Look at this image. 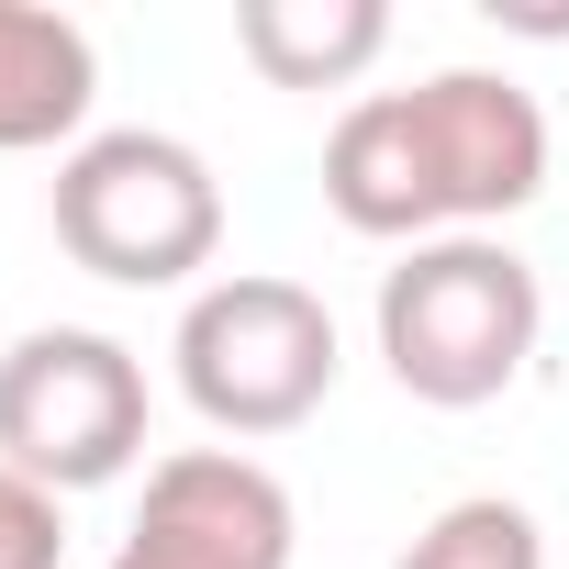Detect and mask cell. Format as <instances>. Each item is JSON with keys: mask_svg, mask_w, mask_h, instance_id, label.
Instances as JSON below:
<instances>
[{"mask_svg": "<svg viewBox=\"0 0 569 569\" xmlns=\"http://www.w3.org/2000/svg\"><path fill=\"white\" fill-rule=\"evenodd\" d=\"M146 458V369L123 336L34 325L0 347V469L68 491H101Z\"/></svg>", "mask_w": 569, "mask_h": 569, "instance_id": "cell-4", "label": "cell"}, {"mask_svg": "<svg viewBox=\"0 0 569 569\" xmlns=\"http://www.w3.org/2000/svg\"><path fill=\"white\" fill-rule=\"evenodd\" d=\"M68 558V502L23 469H0V569H57Z\"/></svg>", "mask_w": 569, "mask_h": 569, "instance_id": "cell-11", "label": "cell"}, {"mask_svg": "<svg viewBox=\"0 0 569 569\" xmlns=\"http://www.w3.org/2000/svg\"><path fill=\"white\" fill-rule=\"evenodd\" d=\"M46 223H57V246L90 279H112V291H179V279L212 268V246H223V190H212L201 146L123 123V134H79L57 157Z\"/></svg>", "mask_w": 569, "mask_h": 569, "instance_id": "cell-2", "label": "cell"}, {"mask_svg": "<svg viewBox=\"0 0 569 569\" xmlns=\"http://www.w3.org/2000/svg\"><path fill=\"white\" fill-rule=\"evenodd\" d=\"M325 201H336L347 234H380V246H436L447 234L402 90H369V101L336 112V134H325Z\"/></svg>", "mask_w": 569, "mask_h": 569, "instance_id": "cell-7", "label": "cell"}, {"mask_svg": "<svg viewBox=\"0 0 569 569\" xmlns=\"http://www.w3.org/2000/svg\"><path fill=\"white\" fill-rule=\"evenodd\" d=\"M291 491L246 447H179L146 469V513L112 569H291Z\"/></svg>", "mask_w": 569, "mask_h": 569, "instance_id": "cell-6", "label": "cell"}, {"mask_svg": "<svg viewBox=\"0 0 569 569\" xmlns=\"http://www.w3.org/2000/svg\"><path fill=\"white\" fill-rule=\"evenodd\" d=\"M179 391L212 436H291L325 413L336 391V313L302 279H268V268H223L212 291H190L179 313Z\"/></svg>", "mask_w": 569, "mask_h": 569, "instance_id": "cell-3", "label": "cell"}, {"mask_svg": "<svg viewBox=\"0 0 569 569\" xmlns=\"http://www.w3.org/2000/svg\"><path fill=\"white\" fill-rule=\"evenodd\" d=\"M391 46L380 0H234V57L268 90H347Z\"/></svg>", "mask_w": 569, "mask_h": 569, "instance_id": "cell-9", "label": "cell"}, {"mask_svg": "<svg viewBox=\"0 0 569 569\" xmlns=\"http://www.w3.org/2000/svg\"><path fill=\"white\" fill-rule=\"evenodd\" d=\"M402 112H413V146H425L447 234H491L502 212H525L547 190V112H536L525 79H502V68H436V79L402 90Z\"/></svg>", "mask_w": 569, "mask_h": 569, "instance_id": "cell-5", "label": "cell"}, {"mask_svg": "<svg viewBox=\"0 0 569 569\" xmlns=\"http://www.w3.org/2000/svg\"><path fill=\"white\" fill-rule=\"evenodd\" d=\"M101 101V57L68 12L46 0H0V157H34V146H79Z\"/></svg>", "mask_w": 569, "mask_h": 569, "instance_id": "cell-8", "label": "cell"}, {"mask_svg": "<svg viewBox=\"0 0 569 569\" xmlns=\"http://www.w3.org/2000/svg\"><path fill=\"white\" fill-rule=\"evenodd\" d=\"M402 569H547V536H536L525 502L469 491V502H447V513L402 547Z\"/></svg>", "mask_w": 569, "mask_h": 569, "instance_id": "cell-10", "label": "cell"}, {"mask_svg": "<svg viewBox=\"0 0 569 569\" xmlns=\"http://www.w3.org/2000/svg\"><path fill=\"white\" fill-rule=\"evenodd\" d=\"M536 336H547V291L502 234H436V246H402V268H380V358L436 413L502 402Z\"/></svg>", "mask_w": 569, "mask_h": 569, "instance_id": "cell-1", "label": "cell"}]
</instances>
